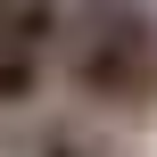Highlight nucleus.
Segmentation results:
<instances>
[{"mask_svg": "<svg viewBox=\"0 0 157 157\" xmlns=\"http://www.w3.org/2000/svg\"><path fill=\"white\" fill-rule=\"evenodd\" d=\"M33 157H116V141L91 116H41L33 124Z\"/></svg>", "mask_w": 157, "mask_h": 157, "instance_id": "2", "label": "nucleus"}, {"mask_svg": "<svg viewBox=\"0 0 157 157\" xmlns=\"http://www.w3.org/2000/svg\"><path fill=\"white\" fill-rule=\"evenodd\" d=\"M58 66L83 108L149 116L157 108V8L149 0H66Z\"/></svg>", "mask_w": 157, "mask_h": 157, "instance_id": "1", "label": "nucleus"}]
</instances>
